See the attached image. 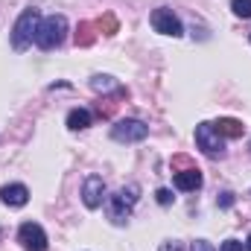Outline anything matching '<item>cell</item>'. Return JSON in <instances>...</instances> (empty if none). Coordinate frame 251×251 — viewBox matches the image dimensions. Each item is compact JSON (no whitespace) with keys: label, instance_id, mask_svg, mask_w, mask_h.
I'll return each mask as SVG.
<instances>
[{"label":"cell","instance_id":"1","mask_svg":"<svg viewBox=\"0 0 251 251\" xmlns=\"http://www.w3.org/2000/svg\"><path fill=\"white\" fill-rule=\"evenodd\" d=\"M38 24H41V12L38 9H24L21 12V18L15 21V26H12V47L18 50V53H24L32 41H35V32H38Z\"/></svg>","mask_w":251,"mask_h":251},{"label":"cell","instance_id":"2","mask_svg":"<svg viewBox=\"0 0 251 251\" xmlns=\"http://www.w3.org/2000/svg\"><path fill=\"white\" fill-rule=\"evenodd\" d=\"M64 35H67V21H64V15H47V18H41V24H38L35 44H38L41 50H56L64 41Z\"/></svg>","mask_w":251,"mask_h":251},{"label":"cell","instance_id":"3","mask_svg":"<svg viewBox=\"0 0 251 251\" xmlns=\"http://www.w3.org/2000/svg\"><path fill=\"white\" fill-rule=\"evenodd\" d=\"M137 196H140V187H137V184H128V187H123L120 193H114V196L108 199V219H111L114 225H126V222H128L131 207L137 204Z\"/></svg>","mask_w":251,"mask_h":251},{"label":"cell","instance_id":"4","mask_svg":"<svg viewBox=\"0 0 251 251\" xmlns=\"http://www.w3.org/2000/svg\"><path fill=\"white\" fill-rule=\"evenodd\" d=\"M196 146L207 158H222L225 155V137L216 131L213 123H199L196 126Z\"/></svg>","mask_w":251,"mask_h":251},{"label":"cell","instance_id":"5","mask_svg":"<svg viewBox=\"0 0 251 251\" xmlns=\"http://www.w3.org/2000/svg\"><path fill=\"white\" fill-rule=\"evenodd\" d=\"M149 134V126L143 120H134V117H126V120H117L114 128H111V137L120 140V143H137Z\"/></svg>","mask_w":251,"mask_h":251},{"label":"cell","instance_id":"6","mask_svg":"<svg viewBox=\"0 0 251 251\" xmlns=\"http://www.w3.org/2000/svg\"><path fill=\"white\" fill-rule=\"evenodd\" d=\"M18 243L26 251H47V234L38 222H24L18 228Z\"/></svg>","mask_w":251,"mask_h":251},{"label":"cell","instance_id":"7","mask_svg":"<svg viewBox=\"0 0 251 251\" xmlns=\"http://www.w3.org/2000/svg\"><path fill=\"white\" fill-rule=\"evenodd\" d=\"M152 26H155V32H161V35H173V38H178V35L184 32L178 15H176L173 9H155V12H152Z\"/></svg>","mask_w":251,"mask_h":251},{"label":"cell","instance_id":"8","mask_svg":"<svg viewBox=\"0 0 251 251\" xmlns=\"http://www.w3.org/2000/svg\"><path fill=\"white\" fill-rule=\"evenodd\" d=\"M82 201H85V207H91V210H97V207L105 201V181H102L100 176H88V178H85V184H82Z\"/></svg>","mask_w":251,"mask_h":251},{"label":"cell","instance_id":"9","mask_svg":"<svg viewBox=\"0 0 251 251\" xmlns=\"http://www.w3.org/2000/svg\"><path fill=\"white\" fill-rule=\"evenodd\" d=\"M0 199L9 207H24L29 201V190L24 187V184H6V187L0 190Z\"/></svg>","mask_w":251,"mask_h":251},{"label":"cell","instance_id":"10","mask_svg":"<svg viewBox=\"0 0 251 251\" xmlns=\"http://www.w3.org/2000/svg\"><path fill=\"white\" fill-rule=\"evenodd\" d=\"M176 190H184V193H190V190H199L201 187V173L199 170H184V173H176Z\"/></svg>","mask_w":251,"mask_h":251},{"label":"cell","instance_id":"11","mask_svg":"<svg viewBox=\"0 0 251 251\" xmlns=\"http://www.w3.org/2000/svg\"><path fill=\"white\" fill-rule=\"evenodd\" d=\"M213 126H216V131L222 137H243V131H246V126L240 120H234V117H219V123H213Z\"/></svg>","mask_w":251,"mask_h":251},{"label":"cell","instance_id":"12","mask_svg":"<svg viewBox=\"0 0 251 251\" xmlns=\"http://www.w3.org/2000/svg\"><path fill=\"white\" fill-rule=\"evenodd\" d=\"M88 126H91V111L88 108H73L67 114V128L79 131V128H88Z\"/></svg>","mask_w":251,"mask_h":251},{"label":"cell","instance_id":"13","mask_svg":"<svg viewBox=\"0 0 251 251\" xmlns=\"http://www.w3.org/2000/svg\"><path fill=\"white\" fill-rule=\"evenodd\" d=\"M91 88H94V91H120V85H117L111 76H94V79H91Z\"/></svg>","mask_w":251,"mask_h":251},{"label":"cell","instance_id":"14","mask_svg":"<svg viewBox=\"0 0 251 251\" xmlns=\"http://www.w3.org/2000/svg\"><path fill=\"white\" fill-rule=\"evenodd\" d=\"M231 9L237 18H251V0H231Z\"/></svg>","mask_w":251,"mask_h":251},{"label":"cell","instance_id":"15","mask_svg":"<svg viewBox=\"0 0 251 251\" xmlns=\"http://www.w3.org/2000/svg\"><path fill=\"white\" fill-rule=\"evenodd\" d=\"M155 199H158V204H170V201H173V193H170L167 187H161L158 193H155Z\"/></svg>","mask_w":251,"mask_h":251},{"label":"cell","instance_id":"16","mask_svg":"<svg viewBox=\"0 0 251 251\" xmlns=\"http://www.w3.org/2000/svg\"><path fill=\"white\" fill-rule=\"evenodd\" d=\"M219 251H243V243H240V240H225V243L219 246Z\"/></svg>","mask_w":251,"mask_h":251},{"label":"cell","instance_id":"17","mask_svg":"<svg viewBox=\"0 0 251 251\" xmlns=\"http://www.w3.org/2000/svg\"><path fill=\"white\" fill-rule=\"evenodd\" d=\"M190 251H216V249H213V246H210L207 240H196V243L190 246Z\"/></svg>","mask_w":251,"mask_h":251},{"label":"cell","instance_id":"18","mask_svg":"<svg viewBox=\"0 0 251 251\" xmlns=\"http://www.w3.org/2000/svg\"><path fill=\"white\" fill-rule=\"evenodd\" d=\"M234 204V193H222V199H219V207H231Z\"/></svg>","mask_w":251,"mask_h":251},{"label":"cell","instance_id":"19","mask_svg":"<svg viewBox=\"0 0 251 251\" xmlns=\"http://www.w3.org/2000/svg\"><path fill=\"white\" fill-rule=\"evenodd\" d=\"M161 251H181V246H178V243H164Z\"/></svg>","mask_w":251,"mask_h":251},{"label":"cell","instance_id":"20","mask_svg":"<svg viewBox=\"0 0 251 251\" xmlns=\"http://www.w3.org/2000/svg\"><path fill=\"white\" fill-rule=\"evenodd\" d=\"M246 249H249V251H251V234H249V243H246Z\"/></svg>","mask_w":251,"mask_h":251},{"label":"cell","instance_id":"21","mask_svg":"<svg viewBox=\"0 0 251 251\" xmlns=\"http://www.w3.org/2000/svg\"><path fill=\"white\" fill-rule=\"evenodd\" d=\"M249 146H251V140H249Z\"/></svg>","mask_w":251,"mask_h":251}]
</instances>
